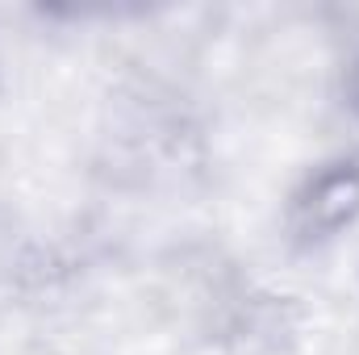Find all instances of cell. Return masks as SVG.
<instances>
[{"mask_svg": "<svg viewBox=\"0 0 359 355\" xmlns=\"http://www.w3.org/2000/svg\"><path fill=\"white\" fill-rule=\"evenodd\" d=\"M359 217V159H330L301 180L288 205V230L301 247H322Z\"/></svg>", "mask_w": 359, "mask_h": 355, "instance_id": "1", "label": "cell"}]
</instances>
